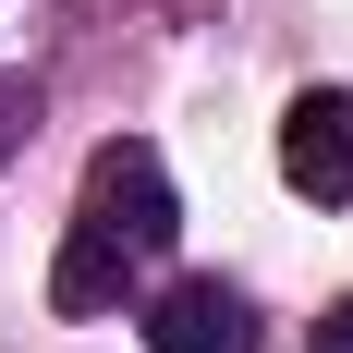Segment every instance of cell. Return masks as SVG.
Masks as SVG:
<instances>
[{
    "label": "cell",
    "mask_w": 353,
    "mask_h": 353,
    "mask_svg": "<svg viewBox=\"0 0 353 353\" xmlns=\"http://www.w3.org/2000/svg\"><path fill=\"white\" fill-rule=\"evenodd\" d=\"M305 353H353V292H341V305H329L317 329H305Z\"/></svg>",
    "instance_id": "5"
},
{
    "label": "cell",
    "mask_w": 353,
    "mask_h": 353,
    "mask_svg": "<svg viewBox=\"0 0 353 353\" xmlns=\"http://www.w3.org/2000/svg\"><path fill=\"white\" fill-rule=\"evenodd\" d=\"M183 244V195H171V159L146 134H110L85 159V195H73V232H61V268H49V305L61 317H110L122 292Z\"/></svg>",
    "instance_id": "1"
},
{
    "label": "cell",
    "mask_w": 353,
    "mask_h": 353,
    "mask_svg": "<svg viewBox=\"0 0 353 353\" xmlns=\"http://www.w3.org/2000/svg\"><path fill=\"white\" fill-rule=\"evenodd\" d=\"M25 122H37V98H25V85H12V73H0V159L25 146Z\"/></svg>",
    "instance_id": "4"
},
{
    "label": "cell",
    "mask_w": 353,
    "mask_h": 353,
    "mask_svg": "<svg viewBox=\"0 0 353 353\" xmlns=\"http://www.w3.org/2000/svg\"><path fill=\"white\" fill-rule=\"evenodd\" d=\"M134 329H146V353H256V305L232 281H171Z\"/></svg>",
    "instance_id": "3"
},
{
    "label": "cell",
    "mask_w": 353,
    "mask_h": 353,
    "mask_svg": "<svg viewBox=\"0 0 353 353\" xmlns=\"http://www.w3.org/2000/svg\"><path fill=\"white\" fill-rule=\"evenodd\" d=\"M281 183L317 208H353V85H305L281 110Z\"/></svg>",
    "instance_id": "2"
}]
</instances>
